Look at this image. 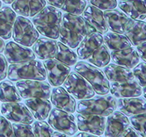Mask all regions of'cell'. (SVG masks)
I'll return each mask as SVG.
<instances>
[{
    "mask_svg": "<svg viewBox=\"0 0 146 137\" xmlns=\"http://www.w3.org/2000/svg\"><path fill=\"white\" fill-rule=\"evenodd\" d=\"M51 136L53 137H60V136H68V135L64 133H62L61 131H53Z\"/></svg>",
    "mask_w": 146,
    "mask_h": 137,
    "instance_id": "f6af8a7d",
    "label": "cell"
},
{
    "mask_svg": "<svg viewBox=\"0 0 146 137\" xmlns=\"http://www.w3.org/2000/svg\"><path fill=\"white\" fill-rule=\"evenodd\" d=\"M74 69L91 85L97 94L103 96L110 92L109 80L101 69L85 61L77 62Z\"/></svg>",
    "mask_w": 146,
    "mask_h": 137,
    "instance_id": "5b68a950",
    "label": "cell"
},
{
    "mask_svg": "<svg viewBox=\"0 0 146 137\" xmlns=\"http://www.w3.org/2000/svg\"><path fill=\"white\" fill-rule=\"evenodd\" d=\"M21 99L16 86L12 82L4 80L0 83V101L3 103L21 102Z\"/></svg>",
    "mask_w": 146,
    "mask_h": 137,
    "instance_id": "f546056e",
    "label": "cell"
},
{
    "mask_svg": "<svg viewBox=\"0 0 146 137\" xmlns=\"http://www.w3.org/2000/svg\"><path fill=\"white\" fill-rule=\"evenodd\" d=\"M117 109V100L110 95L82 99L78 103L77 113L80 114L108 116Z\"/></svg>",
    "mask_w": 146,
    "mask_h": 137,
    "instance_id": "277c9868",
    "label": "cell"
},
{
    "mask_svg": "<svg viewBox=\"0 0 146 137\" xmlns=\"http://www.w3.org/2000/svg\"><path fill=\"white\" fill-rule=\"evenodd\" d=\"M7 61L5 56L0 53V81L5 79L7 74Z\"/></svg>",
    "mask_w": 146,
    "mask_h": 137,
    "instance_id": "ab89813d",
    "label": "cell"
},
{
    "mask_svg": "<svg viewBox=\"0 0 146 137\" xmlns=\"http://www.w3.org/2000/svg\"><path fill=\"white\" fill-rule=\"evenodd\" d=\"M91 5L100 10H111L117 7L116 0H89Z\"/></svg>",
    "mask_w": 146,
    "mask_h": 137,
    "instance_id": "f35d334b",
    "label": "cell"
},
{
    "mask_svg": "<svg viewBox=\"0 0 146 137\" xmlns=\"http://www.w3.org/2000/svg\"><path fill=\"white\" fill-rule=\"evenodd\" d=\"M54 58L69 66L75 65L78 61L76 53L61 42H57V49Z\"/></svg>",
    "mask_w": 146,
    "mask_h": 137,
    "instance_id": "4dcf8cb0",
    "label": "cell"
},
{
    "mask_svg": "<svg viewBox=\"0 0 146 137\" xmlns=\"http://www.w3.org/2000/svg\"><path fill=\"white\" fill-rule=\"evenodd\" d=\"M118 7L134 20L145 21V0H121Z\"/></svg>",
    "mask_w": 146,
    "mask_h": 137,
    "instance_id": "7402d4cb",
    "label": "cell"
},
{
    "mask_svg": "<svg viewBox=\"0 0 146 137\" xmlns=\"http://www.w3.org/2000/svg\"><path fill=\"white\" fill-rule=\"evenodd\" d=\"M146 44L145 42L140 43L139 45H137V52L138 53V56L143 61L145 62L146 58H145V50H146Z\"/></svg>",
    "mask_w": 146,
    "mask_h": 137,
    "instance_id": "b9f144b4",
    "label": "cell"
},
{
    "mask_svg": "<svg viewBox=\"0 0 146 137\" xmlns=\"http://www.w3.org/2000/svg\"><path fill=\"white\" fill-rule=\"evenodd\" d=\"M104 71L110 82H125L132 80L135 78L130 69L114 64L107 66L104 69Z\"/></svg>",
    "mask_w": 146,
    "mask_h": 137,
    "instance_id": "4316f807",
    "label": "cell"
},
{
    "mask_svg": "<svg viewBox=\"0 0 146 137\" xmlns=\"http://www.w3.org/2000/svg\"><path fill=\"white\" fill-rule=\"evenodd\" d=\"M2 1H3L4 3L7 4V5H10V4H12L14 0H2Z\"/></svg>",
    "mask_w": 146,
    "mask_h": 137,
    "instance_id": "7dc6e473",
    "label": "cell"
},
{
    "mask_svg": "<svg viewBox=\"0 0 146 137\" xmlns=\"http://www.w3.org/2000/svg\"><path fill=\"white\" fill-rule=\"evenodd\" d=\"M103 14L108 29L116 33L124 34L135 21L118 10H106Z\"/></svg>",
    "mask_w": 146,
    "mask_h": 137,
    "instance_id": "4fadbf2b",
    "label": "cell"
},
{
    "mask_svg": "<svg viewBox=\"0 0 146 137\" xmlns=\"http://www.w3.org/2000/svg\"><path fill=\"white\" fill-rule=\"evenodd\" d=\"M0 107L1 113L9 120L25 124L33 122V115L25 104L18 102H8L2 104Z\"/></svg>",
    "mask_w": 146,
    "mask_h": 137,
    "instance_id": "30bf717a",
    "label": "cell"
},
{
    "mask_svg": "<svg viewBox=\"0 0 146 137\" xmlns=\"http://www.w3.org/2000/svg\"><path fill=\"white\" fill-rule=\"evenodd\" d=\"M110 58L115 64L132 69L139 62V57L135 48L130 47L123 50H112Z\"/></svg>",
    "mask_w": 146,
    "mask_h": 137,
    "instance_id": "44dd1931",
    "label": "cell"
},
{
    "mask_svg": "<svg viewBox=\"0 0 146 137\" xmlns=\"http://www.w3.org/2000/svg\"><path fill=\"white\" fill-rule=\"evenodd\" d=\"M89 64L98 67L102 68L106 66L110 61V54L105 45L102 44L96 48L91 55L87 58Z\"/></svg>",
    "mask_w": 146,
    "mask_h": 137,
    "instance_id": "1f68e13d",
    "label": "cell"
},
{
    "mask_svg": "<svg viewBox=\"0 0 146 137\" xmlns=\"http://www.w3.org/2000/svg\"><path fill=\"white\" fill-rule=\"evenodd\" d=\"M5 43L4 42L3 39L1 38L0 37V53L3 52L4 49H5Z\"/></svg>",
    "mask_w": 146,
    "mask_h": 137,
    "instance_id": "bcb514c9",
    "label": "cell"
},
{
    "mask_svg": "<svg viewBox=\"0 0 146 137\" xmlns=\"http://www.w3.org/2000/svg\"><path fill=\"white\" fill-rule=\"evenodd\" d=\"M16 88L23 99L50 98L51 88L47 82L43 80H20L17 82Z\"/></svg>",
    "mask_w": 146,
    "mask_h": 137,
    "instance_id": "ba28073f",
    "label": "cell"
},
{
    "mask_svg": "<svg viewBox=\"0 0 146 137\" xmlns=\"http://www.w3.org/2000/svg\"><path fill=\"white\" fill-rule=\"evenodd\" d=\"M87 1H89V0H87Z\"/></svg>",
    "mask_w": 146,
    "mask_h": 137,
    "instance_id": "681fc988",
    "label": "cell"
},
{
    "mask_svg": "<svg viewBox=\"0 0 146 137\" xmlns=\"http://www.w3.org/2000/svg\"><path fill=\"white\" fill-rule=\"evenodd\" d=\"M5 57L10 64H22L35 59L36 56L32 50L26 46L18 45L14 42H9L5 45Z\"/></svg>",
    "mask_w": 146,
    "mask_h": 137,
    "instance_id": "9a60e30c",
    "label": "cell"
},
{
    "mask_svg": "<svg viewBox=\"0 0 146 137\" xmlns=\"http://www.w3.org/2000/svg\"><path fill=\"white\" fill-rule=\"evenodd\" d=\"M7 77L12 81L21 79L45 80L47 74L43 64L32 60L22 64H13L7 68Z\"/></svg>",
    "mask_w": 146,
    "mask_h": 137,
    "instance_id": "3957f363",
    "label": "cell"
},
{
    "mask_svg": "<svg viewBox=\"0 0 146 137\" xmlns=\"http://www.w3.org/2000/svg\"><path fill=\"white\" fill-rule=\"evenodd\" d=\"M1 7H2V1L0 0V8H1Z\"/></svg>",
    "mask_w": 146,
    "mask_h": 137,
    "instance_id": "c3c4849f",
    "label": "cell"
},
{
    "mask_svg": "<svg viewBox=\"0 0 146 137\" xmlns=\"http://www.w3.org/2000/svg\"><path fill=\"white\" fill-rule=\"evenodd\" d=\"M48 122L53 129L68 136L75 135L78 130L74 115L59 109H51Z\"/></svg>",
    "mask_w": 146,
    "mask_h": 137,
    "instance_id": "9c48e42d",
    "label": "cell"
},
{
    "mask_svg": "<svg viewBox=\"0 0 146 137\" xmlns=\"http://www.w3.org/2000/svg\"><path fill=\"white\" fill-rule=\"evenodd\" d=\"M75 136H80V137H94V136H96V135H94V134H91V133H88V132H80L79 133V134H76L75 135Z\"/></svg>",
    "mask_w": 146,
    "mask_h": 137,
    "instance_id": "ee69618b",
    "label": "cell"
},
{
    "mask_svg": "<svg viewBox=\"0 0 146 137\" xmlns=\"http://www.w3.org/2000/svg\"><path fill=\"white\" fill-rule=\"evenodd\" d=\"M46 5L45 0H14L12 7L16 13L24 17H34Z\"/></svg>",
    "mask_w": 146,
    "mask_h": 137,
    "instance_id": "d6986e66",
    "label": "cell"
},
{
    "mask_svg": "<svg viewBox=\"0 0 146 137\" xmlns=\"http://www.w3.org/2000/svg\"><path fill=\"white\" fill-rule=\"evenodd\" d=\"M119 1H121V0H119Z\"/></svg>",
    "mask_w": 146,
    "mask_h": 137,
    "instance_id": "816d5d0a",
    "label": "cell"
},
{
    "mask_svg": "<svg viewBox=\"0 0 146 137\" xmlns=\"http://www.w3.org/2000/svg\"><path fill=\"white\" fill-rule=\"evenodd\" d=\"M50 99L53 105L57 109L69 113H74L75 112V99L62 87H57L52 90Z\"/></svg>",
    "mask_w": 146,
    "mask_h": 137,
    "instance_id": "e0dca14e",
    "label": "cell"
},
{
    "mask_svg": "<svg viewBox=\"0 0 146 137\" xmlns=\"http://www.w3.org/2000/svg\"><path fill=\"white\" fill-rule=\"evenodd\" d=\"M0 136H15L12 124L4 116L0 115Z\"/></svg>",
    "mask_w": 146,
    "mask_h": 137,
    "instance_id": "74e56055",
    "label": "cell"
},
{
    "mask_svg": "<svg viewBox=\"0 0 146 137\" xmlns=\"http://www.w3.org/2000/svg\"><path fill=\"white\" fill-rule=\"evenodd\" d=\"M83 19L87 28V34L92 32L105 34L108 32L104 14L100 9L89 5L83 11Z\"/></svg>",
    "mask_w": 146,
    "mask_h": 137,
    "instance_id": "8fae6325",
    "label": "cell"
},
{
    "mask_svg": "<svg viewBox=\"0 0 146 137\" xmlns=\"http://www.w3.org/2000/svg\"><path fill=\"white\" fill-rule=\"evenodd\" d=\"M62 18V12L53 6H47L34 17L32 23L42 35L56 40L59 36Z\"/></svg>",
    "mask_w": 146,
    "mask_h": 137,
    "instance_id": "7a4b0ae2",
    "label": "cell"
},
{
    "mask_svg": "<svg viewBox=\"0 0 146 137\" xmlns=\"http://www.w3.org/2000/svg\"><path fill=\"white\" fill-rule=\"evenodd\" d=\"M110 91L115 98L138 97L142 95V88L137 81L132 80L125 82H112L110 84Z\"/></svg>",
    "mask_w": 146,
    "mask_h": 137,
    "instance_id": "2e32d148",
    "label": "cell"
},
{
    "mask_svg": "<svg viewBox=\"0 0 146 137\" xmlns=\"http://www.w3.org/2000/svg\"><path fill=\"white\" fill-rule=\"evenodd\" d=\"M86 0H65L62 10L68 13L80 15L86 7Z\"/></svg>",
    "mask_w": 146,
    "mask_h": 137,
    "instance_id": "d6a6232c",
    "label": "cell"
},
{
    "mask_svg": "<svg viewBox=\"0 0 146 137\" xmlns=\"http://www.w3.org/2000/svg\"><path fill=\"white\" fill-rule=\"evenodd\" d=\"M129 126V120L120 111H114L108 115L104 133L105 136H118L125 128Z\"/></svg>",
    "mask_w": 146,
    "mask_h": 137,
    "instance_id": "ac0fdd59",
    "label": "cell"
},
{
    "mask_svg": "<svg viewBox=\"0 0 146 137\" xmlns=\"http://www.w3.org/2000/svg\"><path fill=\"white\" fill-rule=\"evenodd\" d=\"M12 127L15 136H34L33 130L30 124L16 122L13 124Z\"/></svg>",
    "mask_w": 146,
    "mask_h": 137,
    "instance_id": "d590c367",
    "label": "cell"
},
{
    "mask_svg": "<svg viewBox=\"0 0 146 137\" xmlns=\"http://www.w3.org/2000/svg\"><path fill=\"white\" fill-rule=\"evenodd\" d=\"M65 0H46V2L53 7L61 8Z\"/></svg>",
    "mask_w": 146,
    "mask_h": 137,
    "instance_id": "7bdbcfd3",
    "label": "cell"
},
{
    "mask_svg": "<svg viewBox=\"0 0 146 137\" xmlns=\"http://www.w3.org/2000/svg\"><path fill=\"white\" fill-rule=\"evenodd\" d=\"M26 106L30 109L33 117L38 120H45L51 110V102L42 98H30L25 101Z\"/></svg>",
    "mask_w": 146,
    "mask_h": 137,
    "instance_id": "cb8c5ba5",
    "label": "cell"
},
{
    "mask_svg": "<svg viewBox=\"0 0 146 137\" xmlns=\"http://www.w3.org/2000/svg\"><path fill=\"white\" fill-rule=\"evenodd\" d=\"M130 117V121L134 128L140 134L141 136H145V113H139Z\"/></svg>",
    "mask_w": 146,
    "mask_h": 137,
    "instance_id": "e575fe53",
    "label": "cell"
},
{
    "mask_svg": "<svg viewBox=\"0 0 146 137\" xmlns=\"http://www.w3.org/2000/svg\"><path fill=\"white\" fill-rule=\"evenodd\" d=\"M86 34L87 28L83 18L68 13L62 15L58 36L61 42L74 49Z\"/></svg>",
    "mask_w": 146,
    "mask_h": 137,
    "instance_id": "6da1fadb",
    "label": "cell"
},
{
    "mask_svg": "<svg viewBox=\"0 0 146 137\" xmlns=\"http://www.w3.org/2000/svg\"><path fill=\"white\" fill-rule=\"evenodd\" d=\"M118 136L120 137H138L141 136L140 134L135 130L134 128L129 127V126H128L126 128H125L124 130L121 133V134L118 135Z\"/></svg>",
    "mask_w": 146,
    "mask_h": 137,
    "instance_id": "60d3db41",
    "label": "cell"
},
{
    "mask_svg": "<svg viewBox=\"0 0 146 137\" xmlns=\"http://www.w3.org/2000/svg\"><path fill=\"white\" fill-rule=\"evenodd\" d=\"M133 74L135 77L137 79V83L141 87H145V75H146V64L143 61L139 64H137L133 68Z\"/></svg>",
    "mask_w": 146,
    "mask_h": 137,
    "instance_id": "8d00e7d4",
    "label": "cell"
},
{
    "mask_svg": "<svg viewBox=\"0 0 146 137\" xmlns=\"http://www.w3.org/2000/svg\"><path fill=\"white\" fill-rule=\"evenodd\" d=\"M13 30V38L23 46H32L39 37L38 31L34 27L32 21L21 15L15 18Z\"/></svg>",
    "mask_w": 146,
    "mask_h": 137,
    "instance_id": "8992f818",
    "label": "cell"
},
{
    "mask_svg": "<svg viewBox=\"0 0 146 137\" xmlns=\"http://www.w3.org/2000/svg\"><path fill=\"white\" fill-rule=\"evenodd\" d=\"M16 14L10 7L4 6L0 8V37L8 40L11 37Z\"/></svg>",
    "mask_w": 146,
    "mask_h": 137,
    "instance_id": "484cf974",
    "label": "cell"
},
{
    "mask_svg": "<svg viewBox=\"0 0 146 137\" xmlns=\"http://www.w3.org/2000/svg\"><path fill=\"white\" fill-rule=\"evenodd\" d=\"M43 65L49 83L55 87L62 85L71 71L70 66L53 58L44 60Z\"/></svg>",
    "mask_w": 146,
    "mask_h": 137,
    "instance_id": "7c38bea8",
    "label": "cell"
},
{
    "mask_svg": "<svg viewBox=\"0 0 146 137\" xmlns=\"http://www.w3.org/2000/svg\"><path fill=\"white\" fill-rule=\"evenodd\" d=\"M63 83L65 90L79 100L90 99L95 95L91 85L80 74L75 71L70 72Z\"/></svg>",
    "mask_w": 146,
    "mask_h": 137,
    "instance_id": "52a82bcc",
    "label": "cell"
},
{
    "mask_svg": "<svg viewBox=\"0 0 146 137\" xmlns=\"http://www.w3.org/2000/svg\"><path fill=\"white\" fill-rule=\"evenodd\" d=\"M103 44V36L98 32H92L86 34L79 44L77 54L79 59L86 60L95 50Z\"/></svg>",
    "mask_w": 146,
    "mask_h": 137,
    "instance_id": "ffe728a7",
    "label": "cell"
},
{
    "mask_svg": "<svg viewBox=\"0 0 146 137\" xmlns=\"http://www.w3.org/2000/svg\"><path fill=\"white\" fill-rule=\"evenodd\" d=\"M33 52L40 60H46L54 58L57 49L56 40L51 38L41 37L34 43Z\"/></svg>",
    "mask_w": 146,
    "mask_h": 137,
    "instance_id": "d4e9b609",
    "label": "cell"
},
{
    "mask_svg": "<svg viewBox=\"0 0 146 137\" xmlns=\"http://www.w3.org/2000/svg\"><path fill=\"white\" fill-rule=\"evenodd\" d=\"M145 21H135L131 26L125 32V35L134 46L145 42L146 40Z\"/></svg>",
    "mask_w": 146,
    "mask_h": 137,
    "instance_id": "f1b7e54d",
    "label": "cell"
},
{
    "mask_svg": "<svg viewBox=\"0 0 146 137\" xmlns=\"http://www.w3.org/2000/svg\"><path fill=\"white\" fill-rule=\"evenodd\" d=\"M33 134L35 136H51L53 133V128L45 121H36L33 124Z\"/></svg>",
    "mask_w": 146,
    "mask_h": 137,
    "instance_id": "836d02e7",
    "label": "cell"
},
{
    "mask_svg": "<svg viewBox=\"0 0 146 137\" xmlns=\"http://www.w3.org/2000/svg\"><path fill=\"white\" fill-rule=\"evenodd\" d=\"M0 107H1V105H0Z\"/></svg>",
    "mask_w": 146,
    "mask_h": 137,
    "instance_id": "f907efd6",
    "label": "cell"
},
{
    "mask_svg": "<svg viewBox=\"0 0 146 137\" xmlns=\"http://www.w3.org/2000/svg\"><path fill=\"white\" fill-rule=\"evenodd\" d=\"M103 42L111 50H123L131 47V44L126 35L116 32H106L103 36Z\"/></svg>",
    "mask_w": 146,
    "mask_h": 137,
    "instance_id": "83f0119b",
    "label": "cell"
},
{
    "mask_svg": "<svg viewBox=\"0 0 146 137\" xmlns=\"http://www.w3.org/2000/svg\"><path fill=\"white\" fill-rule=\"evenodd\" d=\"M145 100L142 98H119L117 107L126 116H132L145 113Z\"/></svg>",
    "mask_w": 146,
    "mask_h": 137,
    "instance_id": "603a6c76",
    "label": "cell"
},
{
    "mask_svg": "<svg viewBox=\"0 0 146 137\" xmlns=\"http://www.w3.org/2000/svg\"><path fill=\"white\" fill-rule=\"evenodd\" d=\"M76 117L77 127L79 130L96 136H101L104 134L106 123L105 116L78 113Z\"/></svg>",
    "mask_w": 146,
    "mask_h": 137,
    "instance_id": "5bb4252c",
    "label": "cell"
}]
</instances>
